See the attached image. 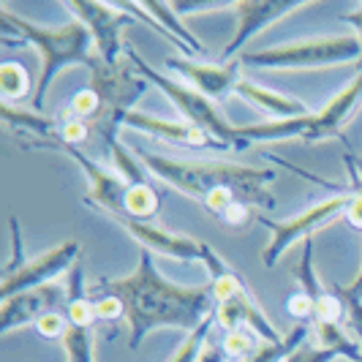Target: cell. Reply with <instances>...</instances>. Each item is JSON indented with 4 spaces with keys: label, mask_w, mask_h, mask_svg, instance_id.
I'll use <instances>...</instances> for the list:
<instances>
[{
    "label": "cell",
    "mask_w": 362,
    "mask_h": 362,
    "mask_svg": "<svg viewBox=\"0 0 362 362\" xmlns=\"http://www.w3.org/2000/svg\"><path fill=\"white\" fill-rule=\"evenodd\" d=\"M335 357H338V351H332V349L303 344V346H297L284 362H332Z\"/></svg>",
    "instance_id": "30"
},
{
    "label": "cell",
    "mask_w": 362,
    "mask_h": 362,
    "mask_svg": "<svg viewBox=\"0 0 362 362\" xmlns=\"http://www.w3.org/2000/svg\"><path fill=\"white\" fill-rule=\"evenodd\" d=\"M115 223L123 226L128 235L134 237L142 248H147L150 254H163L169 259H180V262H202L204 243L197 237L175 235V232L158 229V226L145 223V221H131V218H115Z\"/></svg>",
    "instance_id": "13"
},
{
    "label": "cell",
    "mask_w": 362,
    "mask_h": 362,
    "mask_svg": "<svg viewBox=\"0 0 362 362\" xmlns=\"http://www.w3.org/2000/svg\"><path fill=\"white\" fill-rule=\"evenodd\" d=\"M60 346L69 362H95L93 360V329L90 327H66Z\"/></svg>",
    "instance_id": "23"
},
{
    "label": "cell",
    "mask_w": 362,
    "mask_h": 362,
    "mask_svg": "<svg viewBox=\"0 0 362 362\" xmlns=\"http://www.w3.org/2000/svg\"><path fill=\"white\" fill-rule=\"evenodd\" d=\"M161 210V197L150 182H139V185H128L126 191V204H123V216L117 218H131V221H145L150 223ZM115 221V218H112Z\"/></svg>",
    "instance_id": "20"
},
{
    "label": "cell",
    "mask_w": 362,
    "mask_h": 362,
    "mask_svg": "<svg viewBox=\"0 0 362 362\" xmlns=\"http://www.w3.org/2000/svg\"><path fill=\"white\" fill-rule=\"evenodd\" d=\"M237 202H240V199H237V194L232 191V188H218V191H213V194L202 202V204H204V207H207L213 216L223 218V216H226V210H229L232 204H237Z\"/></svg>",
    "instance_id": "31"
},
{
    "label": "cell",
    "mask_w": 362,
    "mask_h": 362,
    "mask_svg": "<svg viewBox=\"0 0 362 362\" xmlns=\"http://www.w3.org/2000/svg\"><path fill=\"white\" fill-rule=\"evenodd\" d=\"M202 264L210 272V289H213V303H216V325L223 332L237 329V327H248L256 335L264 338V344H281L284 341V335L272 327V322L264 316V310L256 305L245 281L207 243H204Z\"/></svg>",
    "instance_id": "5"
},
{
    "label": "cell",
    "mask_w": 362,
    "mask_h": 362,
    "mask_svg": "<svg viewBox=\"0 0 362 362\" xmlns=\"http://www.w3.org/2000/svg\"><path fill=\"white\" fill-rule=\"evenodd\" d=\"M128 128H136V131H145L156 139H163V142H172V145H182V147H197V150H223L216 139L204 131V128L194 126L188 120H166V117H153V115H145V112H128L126 117Z\"/></svg>",
    "instance_id": "16"
},
{
    "label": "cell",
    "mask_w": 362,
    "mask_h": 362,
    "mask_svg": "<svg viewBox=\"0 0 362 362\" xmlns=\"http://www.w3.org/2000/svg\"><path fill=\"white\" fill-rule=\"evenodd\" d=\"M69 112L76 115L79 120H85V123H93V120L98 117V112H101V98H98V93L93 90L90 85L82 88L79 93H74L71 104H69Z\"/></svg>",
    "instance_id": "28"
},
{
    "label": "cell",
    "mask_w": 362,
    "mask_h": 362,
    "mask_svg": "<svg viewBox=\"0 0 362 362\" xmlns=\"http://www.w3.org/2000/svg\"><path fill=\"white\" fill-rule=\"evenodd\" d=\"M332 289L338 291L341 297H349V300H360V303H362V264H360V270H357V275H354V281H351L349 286H332Z\"/></svg>",
    "instance_id": "39"
},
{
    "label": "cell",
    "mask_w": 362,
    "mask_h": 362,
    "mask_svg": "<svg viewBox=\"0 0 362 362\" xmlns=\"http://www.w3.org/2000/svg\"><path fill=\"white\" fill-rule=\"evenodd\" d=\"M38 332L44 335V338H49V341H60L63 338V332H66V316H63V310H57V313H47L41 322H36Z\"/></svg>",
    "instance_id": "32"
},
{
    "label": "cell",
    "mask_w": 362,
    "mask_h": 362,
    "mask_svg": "<svg viewBox=\"0 0 362 362\" xmlns=\"http://www.w3.org/2000/svg\"><path fill=\"white\" fill-rule=\"evenodd\" d=\"M11 259L6 262V270L3 272H14L17 267H22L25 264V256H22V240H19V223H17V218L11 216Z\"/></svg>",
    "instance_id": "35"
},
{
    "label": "cell",
    "mask_w": 362,
    "mask_h": 362,
    "mask_svg": "<svg viewBox=\"0 0 362 362\" xmlns=\"http://www.w3.org/2000/svg\"><path fill=\"white\" fill-rule=\"evenodd\" d=\"M351 197H354V188L338 194V197H329V199L319 202V204H313L310 210H305L303 216L289 218V221H272V218L259 216V223L267 226L272 232L267 248L262 251V262H264L267 267H275V262L289 251L291 243H297V240H310V237L316 235L322 226H327L332 218L346 213L349 204H351Z\"/></svg>",
    "instance_id": "8"
},
{
    "label": "cell",
    "mask_w": 362,
    "mask_h": 362,
    "mask_svg": "<svg viewBox=\"0 0 362 362\" xmlns=\"http://www.w3.org/2000/svg\"><path fill=\"white\" fill-rule=\"evenodd\" d=\"M95 305V319L98 322H117V319H126V303L117 297V294H98L93 300Z\"/></svg>",
    "instance_id": "29"
},
{
    "label": "cell",
    "mask_w": 362,
    "mask_h": 362,
    "mask_svg": "<svg viewBox=\"0 0 362 362\" xmlns=\"http://www.w3.org/2000/svg\"><path fill=\"white\" fill-rule=\"evenodd\" d=\"M308 327L310 325H297L291 327L289 332L284 335V341L281 344H264V346H259L251 357H245V360H240V362H281V360H286L291 351L297 349V346H303L305 344V335H308Z\"/></svg>",
    "instance_id": "21"
},
{
    "label": "cell",
    "mask_w": 362,
    "mask_h": 362,
    "mask_svg": "<svg viewBox=\"0 0 362 362\" xmlns=\"http://www.w3.org/2000/svg\"><path fill=\"white\" fill-rule=\"evenodd\" d=\"M126 57L134 63V69L142 74L150 85H156V88H158L175 107L180 109L182 120H188V123H194V126L204 128V131H207L223 150H226V147H235V128L237 126H232V123L223 117V112H221L207 95H202L199 90H194L191 85H180V82H175V79H169V76L158 74L142 54L134 49V47H126Z\"/></svg>",
    "instance_id": "7"
},
{
    "label": "cell",
    "mask_w": 362,
    "mask_h": 362,
    "mask_svg": "<svg viewBox=\"0 0 362 362\" xmlns=\"http://www.w3.org/2000/svg\"><path fill=\"white\" fill-rule=\"evenodd\" d=\"M66 8H71V14L93 36V47H95V60L104 66H115L120 63V36L128 25L134 22L131 14H126L117 6L109 3H98V0H71L66 3Z\"/></svg>",
    "instance_id": "9"
},
{
    "label": "cell",
    "mask_w": 362,
    "mask_h": 362,
    "mask_svg": "<svg viewBox=\"0 0 362 362\" xmlns=\"http://www.w3.org/2000/svg\"><path fill=\"white\" fill-rule=\"evenodd\" d=\"M259 341H256V332L254 329H248V327H237V329H229V332H223V349H226V354L229 357H240V360H245V357H251L256 349H259Z\"/></svg>",
    "instance_id": "26"
},
{
    "label": "cell",
    "mask_w": 362,
    "mask_h": 362,
    "mask_svg": "<svg viewBox=\"0 0 362 362\" xmlns=\"http://www.w3.org/2000/svg\"><path fill=\"white\" fill-rule=\"evenodd\" d=\"M79 256H82V245L76 240H66V243L54 245L52 251H47V254L33 259V262H25L14 272H3L0 297L8 300L14 294H22V291H30V289H38V286L52 284V278H57L60 272L71 270L74 264L79 262Z\"/></svg>",
    "instance_id": "10"
},
{
    "label": "cell",
    "mask_w": 362,
    "mask_h": 362,
    "mask_svg": "<svg viewBox=\"0 0 362 362\" xmlns=\"http://www.w3.org/2000/svg\"><path fill=\"white\" fill-rule=\"evenodd\" d=\"M344 216H346V221H349V226H354V229L362 232V188H354L351 204H349V210H346Z\"/></svg>",
    "instance_id": "37"
},
{
    "label": "cell",
    "mask_w": 362,
    "mask_h": 362,
    "mask_svg": "<svg viewBox=\"0 0 362 362\" xmlns=\"http://www.w3.org/2000/svg\"><path fill=\"white\" fill-rule=\"evenodd\" d=\"M226 357H229V354H226V349H223V338H218L216 332H210L199 362H226Z\"/></svg>",
    "instance_id": "36"
},
{
    "label": "cell",
    "mask_w": 362,
    "mask_h": 362,
    "mask_svg": "<svg viewBox=\"0 0 362 362\" xmlns=\"http://www.w3.org/2000/svg\"><path fill=\"white\" fill-rule=\"evenodd\" d=\"M142 8L150 14V19H156V25L161 28V36H166L169 41H175L180 52H197L199 54L202 49H204L199 41L185 30V25L177 19V11H175V6H172V3H163V0H145V3H142Z\"/></svg>",
    "instance_id": "19"
},
{
    "label": "cell",
    "mask_w": 362,
    "mask_h": 362,
    "mask_svg": "<svg viewBox=\"0 0 362 362\" xmlns=\"http://www.w3.org/2000/svg\"><path fill=\"white\" fill-rule=\"evenodd\" d=\"M166 69L180 74L194 90L207 95L210 101L223 98L229 90H235L237 82H240V57L232 63H221V66L197 63V60H188V57H166Z\"/></svg>",
    "instance_id": "14"
},
{
    "label": "cell",
    "mask_w": 362,
    "mask_h": 362,
    "mask_svg": "<svg viewBox=\"0 0 362 362\" xmlns=\"http://www.w3.org/2000/svg\"><path fill=\"white\" fill-rule=\"evenodd\" d=\"M88 85L101 98L98 117L93 123H88L90 126V139L107 158H112V147L120 142L117 131H120V126H126V117L128 112H134V104L145 95L147 79L123 54V60L115 63V66H104V63L95 60Z\"/></svg>",
    "instance_id": "4"
},
{
    "label": "cell",
    "mask_w": 362,
    "mask_h": 362,
    "mask_svg": "<svg viewBox=\"0 0 362 362\" xmlns=\"http://www.w3.org/2000/svg\"><path fill=\"white\" fill-rule=\"evenodd\" d=\"M360 38L357 36H329L308 38V41H291L278 44L256 52H243V66L259 69H325V66H344L360 63Z\"/></svg>",
    "instance_id": "6"
},
{
    "label": "cell",
    "mask_w": 362,
    "mask_h": 362,
    "mask_svg": "<svg viewBox=\"0 0 362 362\" xmlns=\"http://www.w3.org/2000/svg\"><path fill=\"white\" fill-rule=\"evenodd\" d=\"M346 169L351 172V177H354V188H362V161L360 158H354V156H346Z\"/></svg>",
    "instance_id": "41"
},
{
    "label": "cell",
    "mask_w": 362,
    "mask_h": 362,
    "mask_svg": "<svg viewBox=\"0 0 362 362\" xmlns=\"http://www.w3.org/2000/svg\"><path fill=\"white\" fill-rule=\"evenodd\" d=\"M248 218H251L248 204H245V202H237V204H232V207L226 210V216L221 218V221L229 223V226H243V223H248Z\"/></svg>",
    "instance_id": "38"
},
{
    "label": "cell",
    "mask_w": 362,
    "mask_h": 362,
    "mask_svg": "<svg viewBox=\"0 0 362 362\" xmlns=\"http://www.w3.org/2000/svg\"><path fill=\"white\" fill-rule=\"evenodd\" d=\"M341 19H344V22H349V25H354V28H357V33H354V36L360 38V49H362V3L357 6V11H349V14H341ZM357 66L362 69V54H360V63H357Z\"/></svg>",
    "instance_id": "40"
},
{
    "label": "cell",
    "mask_w": 362,
    "mask_h": 362,
    "mask_svg": "<svg viewBox=\"0 0 362 362\" xmlns=\"http://www.w3.org/2000/svg\"><path fill=\"white\" fill-rule=\"evenodd\" d=\"M109 163L115 166V172L123 177V180L128 182V185H139V182H147L145 177V166H142V161H136L134 156H131V150H126V147L117 145L112 147V158H109Z\"/></svg>",
    "instance_id": "25"
},
{
    "label": "cell",
    "mask_w": 362,
    "mask_h": 362,
    "mask_svg": "<svg viewBox=\"0 0 362 362\" xmlns=\"http://www.w3.org/2000/svg\"><path fill=\"white\" fill-rule=\"evenodd\" d=\"M63 316H66V322L71 327H90L98 322L95 319V305H93V300L88 297V291L85 294H76V297H69V303H66V308H63Z\"/></svg>",
    "instance_id": "27"
},
{
    "label": "cell",
    "mask_w": 362,
    "mask_h": 362,
    "mask_svg": "<svg viewBox=\"0 0 362 362\" xmlns=\"http://www.w3.org/2000/svg\"><path fill=\"white\" fill-rule=\"evenodd\" d=\"M139 161L150 175L172 185L191 199L204 202L218 188H232L237 199L248 207H275V197L270 194V182L275 180V169H254L240 163H202V161H180L156 156L150 150H136Z\"/></svg>",
    "instance_id": "2"
},
{
    "label": "cell",
    "mask_w": 362,
    "mask_h": 362,
    "mask_svg": "<svg viewBox=\"0 0 362 362\" xmlns=\"http://www.w3.org/2000/svg\"><path fill=\"white\" fill-rule=\"evenodd\" d=\"M69 303V286L47 284L38 289L22 291L0 303V332L8 335L11 329L25 325H36L47 313H57Z\"/></svg>",
    "instance_id": "12"
},
{
    "label": "cell",
    "mask_w": 362,
    "mask_h": 362,
    "mask_svg": "<svg viewBox=\"0 0 362 362\" xmlns=\"http://www.w3.org/2000/svg\"><path fill=\"white\" fill-rule=\"evenodd\" d=\"M286 308H289L291 316L300 319V325H310V322H313V300H310L308 294H303V291L291 294Z\"/></svg>",
    "instance_id": "33"
},
{
    "label": "cell",
    "mask_w": 362,
    "mask_h": 362,
    "mask_svg": "<svg viewBox=\"0 0 362 362\" xmlns=\"http://www.w3.org/2000/svg\"><path fill=\"white\" fill-rule=\"evenodd\" d=\"M235 93L240 98L251 101V104L259 107L262 112H267L270 120H291V117H305V115H310L308 107H305L303 101H297V98H291V95H284V93L267 90V88L256 85L251 79H240Z\"/></svg>",
    "instance_id": "18"
},
{
    "label": "cell",
    "mask_w": 362,
    "mask_h": 362,
    "mask_svg": "<svg viewBox=\"0 0 362 362\" xmlns=\"http://www.w3.org/2000/svg\"><path fill=\"white\" fill-rule=\"evenodd\" d=\"M360 104H362V69L325 109H319V112L310 115L308 128H305V136H303V139H305V142H325V139L338 136L341 128L351 120V115L357 112Z\"/></svg>",
    "instance_id": "15"
},
{
    "label": "cell",
    "mask_w": 362,
    "mask_h": 362,
    "mask_svg": "<svg viewBox=\"0 0 362 362\" xmlns=\"http://www.w3.org/2000/svg\"><path fill=\"white\" fill-rule=\"evenodd\" d=\"M216 329V313L213 316H207L204 322H202L194 332H188L185 335V341L180 344V349L175 351V357L169 362H199L202 351H204V346H207V338H210V332Z\"/></svg>",
    "instance_id": "24"
},
{
    "label": "cell",
    "mask_w": 362,
    "mask_h": 362,
    "mask_svg": "<svg viewBox=\"0 0 362 362\" xmlns=\"http://www.w3.org/2000/svg\"><path fill=\"white\" fill-rule=\"evenodd\" d=\"M0 93H3V104L22 101L30 93V74L22 63L17 60L0 63Z\"/></svg>",
    "instance_id": "22"
},
{
    "label": "cell",
    "mask_w": 362,
    "mask_h": 362,
    "mask_svg": "<svg viewBox=\"0 0 362 362\" xmlns=\"http://www.w3.org/2000/svg\"><path fill=\"white\" fill-rule=\"evenodd\" d=\"M313 115V112H310ZM291 117V120H262V123H251V126H237L235 128V147L237 150H248L251 145H262V142H289V139H303L305 128H308V117Z\"/></svg>",
    "instance_id": "17"
},
{
    "label": "cell",
    "mask_w": 362,
    "mask_h": 362,
    "mask_svg": "<svg viewBox=\"0 0 362 362\" xmlns=\"http://www.w3.org/2000/svg\"><path fill=\"white\" fill-rule=\"evenodd\" d=\"M346 303V325L351 327L354 338H357V346L362 349V303L360 300H349L344 297Z\"/></svg>",
    "instance_id": "34"
},
{
    "label": "cell",
    "mask_w": 362,
    "mask_h": 362,
    "mask_svg": "<svg viewBox=\"0 0 362 362\" xmlns=\"http://www.w3.org/2000/svg\"><path fill=\"white\" fill-rule=\"evenodd\" d=\"M0 22H3L6 33L19 36L22 44H33L38 54H41V74H38L36 93H33L36 112L44 109L47 90L52 88L54 76L63 69H69V66H88V69H93V63H95L93 36L79 19H71L69 25H60V28H44V25H36L30 19L17 17L11 8L3 6L0 8Z\"/></svg>",
    "instance_id": "3"
},
{
    "label": "cell",
    "mask_w": 362,
    "mask_h": 362,
    "mask_svg": "<svg viewBox=\"0 0 362 362\" xmlns=\"http://www.w3.org/2000/svg\"><path fill=\"white\" fill-rule=\"evenodd\" d=\"M93 291L117 294L126 303L128 349H139L147 332L158 327H177L194 332L197 327L216 313L213 289L207 286H180L166 281L153 264V254L142 248L136 270L126 278H101Z\"/></svg>",
    "instance_id": "1"
},
{
    "label": "cell",
    "mask_w": 362,
    "mask_h": 362,
    "mask_svg": "<svg viewBox=\"0 0 362 362\" xmlns=\"http://www.w3.org/2000/svg\"><path fill=\"white\" fill-rule=\"evenodd\" d=\"M303 6H305L303 0H240V3H232V8H235L237 14V28H235V36L229 38V44L223 47L221 60L223 63H232L237 54H243V47L259 30H264L267 25L284 19L294 8H303Z\"/></svg>",
    "instance_id": "11"
}]
</instances>
